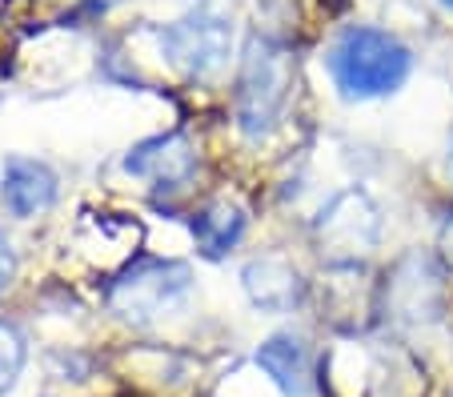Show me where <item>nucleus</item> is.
<instances>
[{"mask_svg": "<svg viewBox=\"0 0 453 397\" xmlns=\"http://www.w3.org/2000/svg\"><path fill=\"white\" fill-rule=\"evenodd\" d=\"M329 77L345 101H377L405 85L413 57L394 33L373 25H353L329 49Z\"/></svg>", "mask_w": 453, "mask_h": 397, "instance_id": "f257e3e1", "label": "nucleus"}, {"mask_svg": "<svg viewBox=\"0 0 453 397\" xmlns=\"http://www.w3.org/2000/svg\"><path fill=\"white\" fill-rule=\"evenodd\" d=\"M445 173H449V181H453V137H449V157H445Z\"/></svg>", "mask_w": 453, "mask_h": 397, "instance_id": "2eb2a0df", "label": "nucleus"}, {"mask_svg": "<svg viewBox=\"0 0 453 397\" xmlns=\"http://www.w3.org/2000/svg\"><path fill=\"white\" fill-rule=\"evenodd\" d=\"M229 49H233V25L229 17H221L213 9H193L161 28L165 61L188 80L213 77L229 61Z\"/></svg>", "mask_w": 453, "mask_h": 397, "instance_id": "39448f33", "label": "nucleus"}, {"mask_svg": "<svg viewBox=\"0 0 453 397\" xmlns=\"http://www.w3.org/2000/svg\"><path fill=\"white\" fill-rule=\"evenodd\" d=\"M381 241V209L365 189H342L313 217V245L334 269H357Z\"/></svg>", "mask_w": 453, "mask_h": 397, "instance_id": "7ed1b4c3", "label": "nucleus"}, {"mask_svg": "<svg viewBox=\"0 0 453 397\" xmlns=\"http://www.w3.org/2000/svg\"><path fill=\"white\" fill-rule=\"evenodd\" d=\"M25 357H28V341L12 321L0 317V397L9 393L17 386L20 370H25Z\"/></svg>", "mask_w": 453, "mask_h": 397, "instance_id": "f8f14e48", "label": "nucleus"}, {"mask_svg": "<svg viewBox=\"0 0 453 397\" xmlns=\"http://www.w3.org/2000/svg\"><path fill=\"white\" fill-rule=\"evenodd\" d=\"M257 365L277 381L285 397H301L305 393V378H309V357H305V346L301 337L293 333H273L265 346L257 349Z\"/></svg>", "mask_w": 453, "mask_h": 397, "instance_id": "9b49d317", "label": "nucleus"}, {"mask_svg": "<svg viewBox=\"0 0 453 397\" xmlns=\"http://www.w3.org/2000/svg\"><path fill=\"white\" fill-rule=\"evenodd\" d=\"M60 193V181L44 161L36 157H9L4 173H0V201L12 217H36L52 209Z\"/></svg>", "mask_w": 453, "mask_h": 397, "instance_id": "0eeeda50", "label": "nucleus"}, {"mask_svg": "<svg viewBox=\"0 0 453 397\" xmlns=\"http://www.w3.org/2000/svg\"><path fill=\"white\" fill-rule=\"evenodd\" d=\"M293 80H297V61H293L289 44L261 33L249 36L245 57H241L237 96H233L237 129L249 141H261L277 129L285 104L293 96Z\"/></svg>", "mask_w": 453, "mask_h": 397, "instance_id": "f03ea898", "label": "nucleus"}, {"mask_svg": "<svg viewBox=\"0 0 453 397\" xmlns=\"http://www.w3.org/2000/svg\"><path fill=\"white\" fill-rule=\"evenodd\" d=\"M193 286V269L185 261L173 257H141L117 273V281L109 286V309L120 321L133 325H149L161 313H169L180 297Z\"/></svg>", "mask_w": 453, "mask_h": 397, "instance_id": "20e7f679", "label": "nucleus"}, {"mask_svg": "<svg viewBox=\"0 0 453 397\" xmlns=\"http://www.w3.org/2000/svg\"><path fill=\"white\" fill-rule=\"evenodd\" d=\"M437 257H441V265L453 273V213L445 217L441 233H437Z\"/></svg>", "mask_w": 453, "mask_h": 397, "instance_id": "4468645a", "label": "nucleus"}, {"mask_svg": "<svg viewBox=\"0 0 453 397\" xmlns=\"http://www.w3.org/2000/svg\"><path fill=\"white\" fill-rule=\"evenodd\" d=\"M241 286H245L249 302L257 309H269V313H285L301 302L305 294V281H301L297 265L285 257H257L241 269Z\"/></svg>", "mask_w": 453, "mask_h": 397, "instance_id": "6e6552de", "label": "nucleus"}, {"mask_svg": "<svg viewBox=\"0 0 453 397\" xmlns=\"http://www.w3.org/2000/svg\"><path fill=\"white\" fill-rule=\"evenodd\" d=\"M441 4H445V9H453V0H441Z\"/></svg>", "mask_w": 453, "mask_h": 397, "instance_id": "dca6fc26", "label": "nucleus"}, {"mask_svg": "<svg viewBox=\"0 0 453 397\" xmlns=\"http://www.w3.org/2000/svg\"><path fill=\"white\" fill-rule=\"evenodd\" d=\"M441 302V281H437L434 265L426 257H402L397 269L385 277V305L397 313V317H410L418 321L421 313L437 309Z\"/></svg>", "mask_w": 453, "mask_h": 397, "instance_id": "1a4fd4ad", "label": "nucleus"}, {"mask_svg": "<svg viewBox=\"0 0 453 397\" xmlns=\"http://www.w3.org/2000/svg\"><path fill=\"white\" fill-rule=\"evenodd\" d=\"M12 277H17V249L4 233H0V294L12 286Z\"/></svg>", "mask_w": 453, "mask_h": 397, "instance_id": "ddd939ff", "label": "nucleus"}, {"mask_svg": "<svg viewBox=\"0 0 453 397\" xmlns=\"http://www.w3.org/2000/svg\"><path fill=\"white\" fill-rule=\"evenodd\" d=\"M245 209L237 205V201L229 197H217L209 201V205H201L197 213H193V221H188V229H193V241H197V249L205 253V257H225V253L233 249V245L245 237Z\"/></svg>", "mask_w": 453, "mask_h": 397, "instance_id": "9d476101", "label": "nucleus"}, {"mask_svg": "<svg viewBox=\"0 0 453 397\" xmlns=\"http://www.w3.org/2000/svg\"><path fill=\"white\" fill-rule=\"evenodd\" d=\"M125 173L153 181L157 189H180L197 173V145L185 133H157L125 153Z\"/></svg>", "mask_w": 453, "mask_h": 397, "instance_id": "423d86ee", "label": "nucleus"}]
</instances>
